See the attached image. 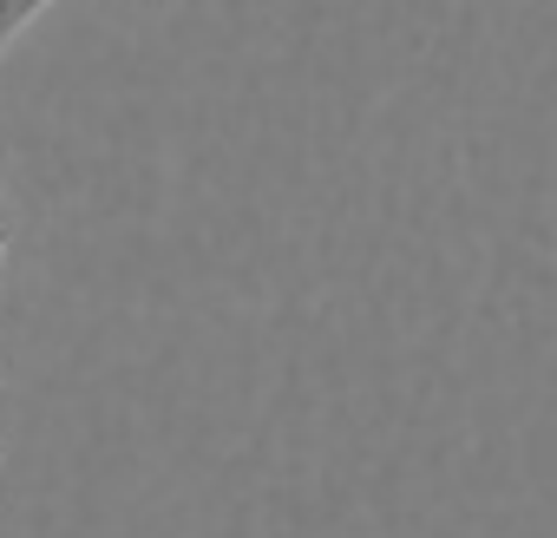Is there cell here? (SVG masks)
<instances>
[{"mask_svg":"<svg viewBox=\"0 0 557 538\" xmlns=\"http://www.w3.org/2000/svg\"><path fill=\"white\" fill-rule=\"evenodd\" d=\"M53 8V0H0V60H8V47Z\"/></svg>","mask_w":557,"mask_h":538,"instance_id":"cell-1","label":"cell"},{"mask_svg":"<svg viewBox=\"0 0 557 538\" xmlns=\"http://www.w3.org/2000/svg\"><path fill=\"white\" fill-rule=\"evenodd\" d=\"M0 243H8V230H0Z\"/></svg>","mask_w":557,"mask_h":538,"instance_id":"cell-2","label":"cell"}]
</instances>
